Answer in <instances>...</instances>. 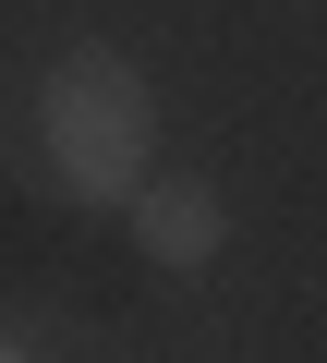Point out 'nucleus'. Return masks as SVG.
Listing matches in <instances>:
<instances>
[{
  "mask_svg": "<svg viewBox=\"0 0 327 363\" xmlns=\"http://www.w3.org/2000/svg\"><path fill=\"white\" fill-rule=\"evenodd\" d=\"M0 363H37V351H25V339H0Z\"/></svg>",
  "mask_w": 327,
  "mask_h": 363,
  "instance_id": "7ed1b4c3",
  "label": "nucleus"
},
{
  "mask_svg": "<svg viewBox=\"0 0 327 363\" xmlns=\"http://www.w3.org/2000/svg\"><path fill=\"white\" fill-rule=\"evenodd\" d=\"M37 133H49V169H61L73 206H121L133 182H145V157H157V97H145V73L109 37H85V49L49 61Z\"/></svg>",
  "mask_w": 327,
  "mask_h": 363,
  "instance_id": "f257e3e1",
  "label": "nucleus"
},
{
  "mask_svg": "<svg viewBox=\"0 0 327 363\" xmlns=\"http://www.w3.org/2000/svg\"><path fill=\"white\" fill-rule=\"evenodd\" d=\"M121 206H133L145 267H182V279H194V267H218V242H231V206L206 194V182H182V169H145Z\"/></svg>",
  "mask_w": 327,
  "mask_h": 363,
  "instance_id": "f03ea898",
  "label": "nucleus"
}]
</instances>
